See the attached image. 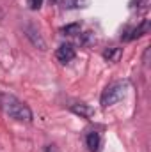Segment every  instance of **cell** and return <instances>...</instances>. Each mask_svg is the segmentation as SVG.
<instances>
[{
  "mask_svg": "<svg viewBox=\"0 0 151 152\" xmlns=\"http://www.w3.org/2000/svg\"><path fill=\"white\" fill-rule=\"evenodd\" d=\"M148 30H150V21L144 20L139 27L128 30V36H124V39H126V41H133V39H137V37H141V36H144V34H148Z\"/></svg>",
  "mask_w": 151,
  "mask_h": 152,
  "instance_id": "obj_7",
  "label": "cell"
},
{
  "mask_svg": "<svg viewBox=\"0 0 151 152\" xmlns=\"http://www.w3.org/2000/svg\"><path fill=\"white\" fill-rule=\"evenodd\" d=\"M25 36H27L29 41H30L36 48H39L41 51H44V50H46V42H44V39L41 37L39 30H36V27H32V25L25 27Z\"/></svg>",
  "mask_w": 151,
  "mask_h": 152,
  "instance_id": "obj_4",
  "label": "cell"
},
{
  "mask_svg": "<svg viewBox=\"0 0 151 152\" xmlns=\"http://www.w3.org/2000/svg\"><path fill=\"white\" fill-rule=\"evenodd\" d=\"M103 57L109 60V62H117L119 60V57H121V48H109V50H105V53H103Z\"/></svg>",
  "mask_w": 151,
  "mask_h": 152,
  "instance_id": "obj_9",
  "label": "cell"
},
{
  "mask_svg": "<svg viewBox=\"0 0 151 152\" xmlns=\"http://www.w3.org/2000/svg\"><path fill=\"white\" fill-rule=\"evenodd\" d=\"M126 90H128V81H114L103 90V94L100 97V104L103 108L112 106L126 96Z\"/></svg>",
  "mask_w": 151,
  "mask_h": 152,
  "instance_id": "obj_2",
  "label": "cell"
},
{
  "mask_svg": "<svg viewBox=\"0 0 151 152\" xmlns=\"http://www.w3.org/2000/svg\"><path fill=\"white\" fill-rule=\"evenodd\" d=\"M27 5L32 11H38V9H41V5H43V0H27Z\"/></svg>",
  "mask_w": 151,
  "mask_h": 152,
  "instance_id": "obj_11",
  "label": "cell"
},
{
  "mask_svg": "<svg viewBox=\"0 0 151 152\" xmlns=\"http://www.w3.org/2000/svg\"><path fill=\"white\" fill-rule=\"evenodd\" d=\"M44 152H61V151H59L55 145H46V147H44Z\"/></svg>",
  "mask_w": 151,
  "mask_h": 152,
  "instance_id": "obj_12",
  "label": "cell"
},
{
  "mask_svg": "<svg viewBox=\"0 0 151 152\" xmlns=\"http://www.w3.org/2000/svg\"><path fill=\"white\" fill-rule=\"evenodd\" d=\"M70 110L75 115H80L82 118H91V117L94 115V110H93L89 104H85V103H75V104L70 106Z\"/></svg>",
  "mask_w": 151,
  "mask_h": 152,
  "instance_id": "obj_6",
  "label": "cell"
},
{
  "mask_svg": "<svg viewBox=\"0 0 151 152\" xmlns=\"http://www.w3.org/2000/svg\"><path fill=\"white\" fill-rule=\"evenodd\" d=\"M57 2L62 9H80L89 5V0H57Z\"/></svg>",
  "mask_w": 151,
  "mask_h": 152,
  "instance_id": "obj_8",
  "label": "cell"
},
{
  "mask_svg": "<svg viewBox=\"0 0 151 152\" xmlns=\"http://www.w3.org/2000/svg\"><path fill=\"white\" fill-rule=\"evenodd\" d=\"M0 108L7 117L18 122H32V110L13 94H0Z\"/></svg>",
  "mask_w": 151,
  "mask_h": 152,
  "instance_id": "obj_1",
  "label": "cell"
},
{
  "mask_svg": "<svg viewBox=\"0 0 151 152\" xmlns=\"http://www.w3.org/2000/svg\"><path fill=\"white\" fill-rule=\"evenodd\" d=\"M85 145L89 147L91 152H98L101 147V134L98 131H89L85 134Z\"/></svg>",
  "mask_w": 151,
  "mask_h": 152,
  "instance_id": "obj_5",
  "label": "cell"
},
{
  "mask_svg": "<svg viewBox=\"0 0 151 152\" xmlns=\"http://www.w3.org/2000/svg\"><path fill=\"white\" fill-rule=\"evenodd\" d=\"M62 34H68V36H75V34H80V23H71V25H66L61 28Z\"/></svg>",
  "mask_w": 151,
  "mask_h": 152,
  "instance_id": "obj_10",
  "label": "cell"
},
{
  "mask_svg": "<svg viewBox=\"0 0 151 152\" xmlns=\"http://www.w3.org/2000/svg\"><path fill=\"white\" fill-rule=\"evenodd\" d=\"M75 55H76V51H75V48H73V44H61V46L57 48V51H55L57 60L62 62V64L71 62V60L75 58Z\"/></svg>",
  "mask_w": 151,
  "mask_h": 152,
  "instance_id": "obj_3",
  "label": "cell"
}]
</instances>
